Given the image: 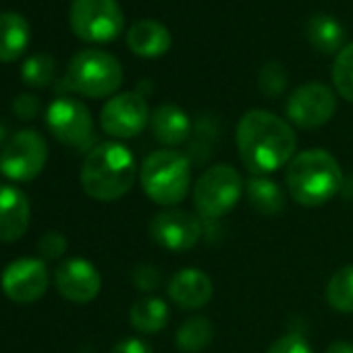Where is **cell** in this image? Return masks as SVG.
I'll return each instance as SVG.
<instances>
[{
	"label": "cell",
	"instance_id": "obj_1",
	"mask_svg": "<svg viewBox=\"0 0 353 353\" xmlns=\"http://www.w3.org/2000/svg\"><path fill=\"white\" fill-rule=\"evenodd\" d=\"M235 141L239 158L252 174H270L297 154V135L291 123L262 108L248 110L239 119Z\"/></svg>",
	"mask_w": 353,
	"mask_h": 353
},
{
	"label": "cell",
	"instance_id": "obj_2",
	"mask_svg": "<svg viewBox=\"0 0 353 353\" xmlns=\"http://www.w3.org/2000/svg\"><path fill=\"white\" fill-rule=\"evenodd\" d=\"M137 162L133 152L119 141H102L88 150L79 181L83 192L96 202H117L135 183Z\"/></svg>",
	"mask_w": 353,
	"mask_h": 353
},
{
	"label": "cell",
	"instance_id": "obj_3",
	"mask_svg": "<svg viewBox=\"0 0 353 353\" xmlns=\"http://www.w3.org/2000/svg\"><path fill=\"white\" fill-rule=\"evenodd\" d=\"M285 183L293 202L305 208H318L343 190L345 176L339 160L330 152L310 148L297 152L287 164Z\"/></svg>",
	"mask_w": 353,
	"mask_h": 353
},
{
	"label": "cell",
	"instance_id": "obj_4",
	"mask_svg": "<svg viewBox=\"0 0 353 353\" xmlns=\"http://www.w3.org/2000/svg\"><path fill=\"white\" fill-rule=\"evenodd\" d=\"M143 194L158 206L172 208L181 204L192 185V160L170 148L156 150L145 156L139 168Z\"/></svg>",
	"mask_w": 353,
	"mask_h": 353
},
{
	"label": "cell",
	"instance_id": "obj_5",
	"mask_svg": "<svg viewBox=\"0 0 353 353\" xmlns=\"http://www.w3.org/2000/svg\"><path fill=\"white\" fill-rule=\"evenodd\" d=\"M65 83L85 98H112L123 83V67L110 52L85 48L71 59Z\"/></svg>",
	"mask_w": 353,
	"mask_h": 353
},
{
	"label": "cell",
	"instance_id": "obj_6",
	"mask_svg": "<svg viewBox=\"0 0 353 353\" xmlns=\"http://www.w3.org/2000/svg\"><path fill=\"white\" fill-rule=\"evenodd\" d=\"M245 192V181L235 166L214 164L206 168L194 185V206L200 219L227 216Z\"/></svg>",
	"mask_w": 353,
	"mask_h": 353
},
{
	"label": "cell",
	"instance_id": "obj_7",
	"mask_svg": "<svg viewBox=\"0 0 353 353\" xmlns=\"http://www.w3.org/2000/svg\"><path fill=\"white\" fill-rule=\"evenodd\" d=\"M69 23L79 40L104 44L123 32L125 17L117 0H71Z\"/></svg>",
	"mask_w": 353,
	"mask_h": 353
},
{
	"label": "cell",
	"instance_id": "obj_8",
	"mask_svg": "<svg viewBox=\"0 0 353 353\" xmlns=\"http://www.w3.org/2000/svg\"><path fill=\"white\" fill-rule=\"evenodd\" d=\"M46 162L48 143L34 129L17 131L0 150V172L17 183L34 181L44 170Z\"/></svg>",
	"mask_w": 353,
	"mask_h": 353
},
{
	"label": "cell",
	"instance_id": "obj_9",
	"mask_svg": "<svg viewBox=\"0 0 353 353\" xmlns=\"http://www.w3.org/2000/svg\"><path fill=\"white\" fill-rule=\"evenodd\" d=\"M150 106L139 92H121L108 98L100 110V127L114 139H131L150 125Z\"/></svg>",
	"mask_w": 353,
	"mask_h": 353
},
{
	"label": "cell",
	"instance_id": "obj_10",
	"mask_svg": "<svg viewBox=\"0 0 353 353\" xmlns=\"http://www.w3.org/2000/svg\"><path fill=\"white\" fill-rule=\"evenodd\" d=\"M285 112L291 125L299 129H318L334 117L336 96L328 85L310 81L289 94Z\"/></svg>",
	"mask_w": 353,
	"mask_h": 353
},
{
	"label": "cell",
	"instance_id": "obj_11",
	"mask_svg": "<svg viewBox=\"0 0 353 353\" xmlns=\"http://www.w3.org/2000/svg\"><path fill=\"white\" fill-rule=\"evenodd\" d=\"M46 125L61 143L71 148L83 150L94 139L92 112L83 102L75 98H57L46 110Z\"/></svg>",
	"mask_w": 353,
	"mask_h": 353
},
{
	"label": "cell",
	"instance_id": "obj_12",
	"mask_svg": "<svg viewBox=\"0 0 353 353\" xmlns=\"http://www.w3.org/2000/svg\"><path fill=\"white\" fill-rule=\"evenodd\" d=\"M150 237L166 252H190L202 239L200 216L181 208H166L150 221Z\"/></svg>",
	"mask_w": 353,
	"mask_h": 353
},
{
	"label": "cell",
	"instance_id": "obj_13",
	"mask_svg": "<svg viewBox=\"0 0 353 353\" xmlns=\"http://www.w3.org/2000/svg\"><path fill=\"white\" fill-rule=\"evenodd\" d=\"M50 272L42 258H19L7 264L0 287L3 293L15 303H34L48 291Z\"/></svg>",
	"mask_w": 353,
	"mask_h": 353
},
{
	"label": "cell",
	"instance_id": "obj_14",
	"mask_svg": "<svg viewBox=\"0 0 353 353\" xmlns=\"http://www.w3.org/2000/svg\"><path fill=\"white\" fill-rule=\"evenodd\" d=\"M54 287L71 303H90L100 295L102 274L90 260L71 258L54 270Z\"/></svg>",
	"mask_w": 353,
	"mask_h": 353
},
{
	"label": "cell",
	"instance_id": "obj_15",
	"mask_svg": "<svg viewBox=\"0 0 353 353\" xmlns=\"http://www.w3.org/2000/svg\"><path fill=\"white\" fill-rule=\"evenodd\" d=\"M166 293L170 301L181 310H200L210 303L214 295L212 279L200 268H183L168 281Z\"/></svg>",
	"mask_w": 353,
	"mask_h": 353
},
{
	"label": "cell",
	"instance_id": "obj_16",
	"mask_svg": "<svg viewBox=\"0 0 353 353\" xmlns=\"http://www.w3.org/2000/svg\"><path fill=\"white\" fill-rule=\"evenodd\" d=\"M30 198L15 185L0 183V241H19L30 229Z\"/></svg>",
	"mask_w": 353,
	"mask_h": 353
},
{
	"label": "cell",
	"instance_id": "obj_17",
	"mask_svg": "<svg viewBox=\"0 0 353 353\" xmlns=\"http://www.w3.org/2000/svg\"><path fill=\"white\" fill-rule=\"evenodd\" d=\"M150 129L158 143L166 148H176L190 139L192 135V121L190 114L176 104H160L152 110Z\"/></svg>",
	"mask_w": 353,
	"mask_h": 353
},
{
	"label": "cell",
	"instance_id": "obj_18",
	"mask_svg": "<svg viewBox=\"0 0 353 353\" xmlns=\"http://www.w3.org/2000/svg\"><path fill=\"white\" fill-rule=\"evenodd\" d=\"M172 36L168 28L154 19L135 21L127 32V46L141 59H158L170 50Z\"/></svg>",
	"mask_w": 353,
	"mask_h": 353
},
{
	"label": "cell",
	"instance_id": "obj_19",
	"mask_svg": "<svg viewBox=\"0 0 353 353\" xmlns=\"http://www.w3.org/2000/svg\"><path fill=\"white\" fill-rule=\"evenodd\" d=\"M30 21L17 11L0 13V63H13L30 46Z\"/></svg>",
	"mask_w": 353,
	"mask_h": 353
},
{
	"label": "cell",
	"instance_id": "obj_20",
	"mask_svg": "<svg viewBox=\"0 0 353 353\" xmlns=\"http://www.w3.org/2000/svg\"><path fill=\"white\" fill-rule=\"evenodd\" d=\"M245 196L262 216H276L285 210V192L268 174H252L245 181Z\"/></svg>",
	"mask_w": 353,
	"mask_h": 353
},
{
	"label": "cell",
	"instance_id": "obj_21",
	"mask_svg": "<svg viewBox=\"0 0 353 353\" xmlns=\"http://www.w3.org/2000/svg\"><path fill=\"white\" fill-rule=\"evenodd\" d=\"M305 38L322 54H339L345 48V30L330 15H314L305 26Z\"/></svg>",
	"mask_w": 353,
	"mask_h": 353
},
{
	"label": "cell",
	"instance_id": "obj_22",
	"mask_svg": "<svg viewBox=\"0 0 353 353\" xmlns=\"http://www.w3.org/2000/svg\"><path fill=\"white\" fill-rule=\"evenodd\" d=\"M168 318H170V310L166 301L154 295L137 299L129 310V322L141 334H156L164 330Z\"/></svg>",
	"mask_w": 353,
	"mask_h": 353
},
{
	"label": "cell",
	"instance_id": "obj_23",
	"mask_svg": "<svg viewBox=\"0 0 353 353\" xmlns=\"http://www.w3.org/2000/svg\"><path fill=\"white\" fill-rule=\"evenodd\" d=\"M214 339V326L206 316L188 318L174 334V345L181 353H200Z\"/></svg>",
	"mask_w": 353,
	"mask_h": 353
},
{
	"label": "cell",
	"instance_id": "obj_24",
	"mask_svg": "<svg viewBox=\"0 0 353 353\" xmlns=\"http://www.w3.org/2000/svg\"><path fill=\"white\" fill-rule=\"evenodd\" d=\"M326 301L341 314H353V264L339 268L326 283Z\"/></svg>",
	"mask_w": 353,
	"mask_h": 353
},
{
	"label": "cell",
	"instance_id": "obj_25",
	"mask_svg": "<svg viewBox=\"0 0 353 353\" xmlns=\"http://www.w3.org/2000/svg\"><path fill=\"white\" fill-rule=\"evenodd\" d=\"M57 61L50 54H32L21 65V79L30 88H46L54 81Z\"/></svg>",
	"mask_w": 353,
	"mask_h": 353
},
{
	"label": "cell",
	"instance_id": "obj_26",
	"mask_svg": "<svg viewBox=\"0 0 353 353\" xmlns=\"http://www.w3.org/2000/svg\"><path fill=\"white\" fill-rule=\"evenodd\" d=\"M330 75L336 94L353 104V42L345 44V48L336 54Z\"/></svg>",
	"mask_w": 353,
	"mask_h": 353
},
{
	"label": "cell",
	"instance_id": "obj_27",
	"mask_svg": "<svg viewBox=\"0 0 353 353\" xmlns=\"http://www.w3.org/2000/svg\"><path fill=\"white\" fill-rule=\"evenodd\" d=\"M287 69L279 61H268L258 73V88L266 98H281L287 90Z\"/></svg>",
	"mask_w": 353,
	"mask_h": 353
},
{
	"label": "cell",
	"instance_id": "obj_28",
	"mask_svg": "<svg viewBox=\"0 0 353 353\" xmlns=\"http://www.w3.org/2000/svg\"><path fill=\"white\" fill-rule=\"evenodd\" d=\"M266 353H314V351H312L310 341L301 332H287L279 336L266 349Z\"/></svg>",
	"mask_w": 353,
	"mask_h": 353
},
{
	"label": "cell",
	"instance_id": "obj_29",
	"mask_svg": "<svg viewBox=\"0 0 353 353\" xmlns=\"http://www.w3.org/2000/svg\"><path fill=\"white\" fill-rule=\"evenodd\" d=\"M67 248H69V241L59 231H50L44 237H40V241H38V252H40L42 260H59L65 256Z\"/></svg>",
	"mask_w": 353,
	"mask_h": 353
},
{
	"label": "cell",
	"instance_id": "obj_30",
	"mask_svg": "<svg viewBox=\"0 0 353 353\" xmlns=\"http://www.w3.org/2000/svg\"><path fill=\"white\" fill-rule=\"evenodd\" d=\"M160 283H162V274L156 266L143 264L133 270V285L139 291H154L160 287Z\"/></svg>",
	"mask_w": 353,
	"mask_h": 353
},
{
	"label": "cell",
	"instance_id": "obj_31",
	"mask_svg": "<svg viewBox=\"0 0 353 353\" xmlns=\"http://www.w3.org/2000/svg\"><path fill=\"white\" fill-rule=\"evenodd\" d=\"M13 112L21 121H34L40 112V100L34 94H19L13 100Z\"/></svg>",
	"mask_w": 353,
	"mask_h": 353
},
{
	"label": "cell",
	"instance_id": "obj_32",
	"mask_svg": "<svg viewBox=\"0 0 353 353\" xmlns=\"http://www.w3.org/2000/svg\"><path fill=\"white\" fill-rule=\"evenodd\" d=\"M110 353H154L152 347L143 341V339H137V336H129V339H123L119 341Z\"/></svg>",
	"mask_w": 353,
	"mask_h": 353
},
{
	"label": "cell",
	"instance_id": "obj_33",
	"mask_svg": "<svg viewBox=\"0 0 353 353\" xmlns=\"http://www.w3.org/2000/svg\"><path fill=\"white\" fill-rule=\"evenodd\" d=\"M324 353H353V345L347 341H334L326 347Z\"/></svg>",
	"mask_w": 353,
	"mask_h": 353
},
{
	"label": "cell",
	"instance_id": "obj_34",
	"mask_svg": "<svg viewBox=\"0 0 353 353\" xmlns=\"http://www.w3.org/2000/svg\"><path fill=\"white\" fill-rule=\"evenodd\" d=\"M9 139H7V129H5V125H0V143H7Z\"/></svg>",
	"mask_w": 353,
	"mask_h": 353
}]
</instances>
